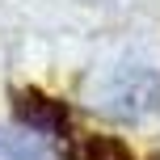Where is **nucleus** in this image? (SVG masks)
Wrapping results in <instances>:
<instances>
[{
	"label": "nucleus",
	"instance_id": "obj_3",
	"mask_svg": "<svg viewBox=\"0 0 160 160\" xmlns=\"http://www.w3.org/2000/svg\"><path fill=\"white\" fill-rule=\"evenodd\" d=\"M0 160H55V148L30 127H0Z\"/></svg>",
	"mask_w": 160,
	"mask_h": 160
},
{
	"label": "nucleus",
	"instance_id": "obj_1",
	"mask_svg": "<svg viewBox=\"0 0 160 160\" xmlns=\"http://www.w3.org/2000/svg\"><path fill=\"white\" fill-rule=\"evenodd\" d=\"M93 105L114 122H143L160 114V68L152 63H114L93 84Z\"/></svg>",
	"mask_w": 160,
	"mask_h": 160
},
{
	"label": "nucleus",
	"instance_id": "obj_2",
	"mask_svg": "<svg viewBox=\"0 0 160 160\" xmlns=\"http://www.w3.org/2000/svg\"><path fill=\"white\" fill-rule=\"evenodd\" d=\"M13 114H17L21 127L38 131V135H47V139H59V135L72 131V110H68L59 97L42 93V88H17L13 93Z\"/></svg>",
	"mask_w": 160,
	"mask_h": 160
},
{
	"label": "nucleus",
	"instance_id": "obj_4",
	"mask_svg": "<svg viewBox=\"0 0 160 160\" xmlns=\"http://www.w3.org/2000/svg\"><path fill=\"white\" fill-rule=\"evenodd\" d=\"M72 160H135V152H131L118 135H88L72 152Z\"/></svg>",
	"mask_w": 160,
	"mask_h": 160
}]
</instances>
